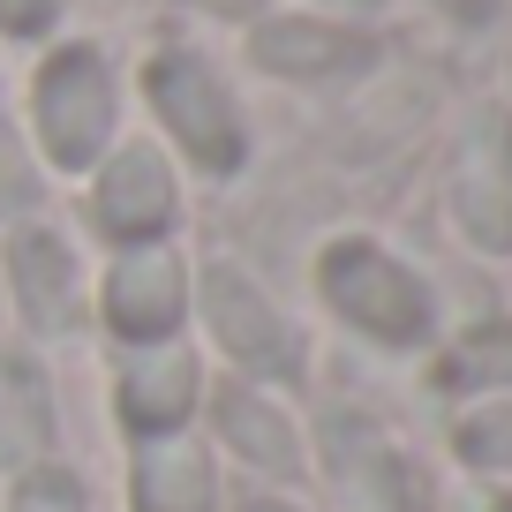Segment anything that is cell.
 Here are the masks:
<instances>
[{"instance_id": "cell-1", "label": "cell", "mask_w": 512, "mask_h": 512, "mask_svg": "<svg viewBox=\"0 0 512 512\" xmlns=\"http://www.w3.org/2000/svg\"><path fill=\"white\" fill-rule=\"evenodd\" d=\"M106 121H113V83L98 68V53H83V46L53 53V68L38 76V128H46L53 159L83 166L98 151V136H106Z\"/></svg>"}, {"instance_id": "cell-2", "label": "cell", "mask_w": 512, "mask_h": 512, "mask_svg": "<svg viewBox=\"0 0 512 512\" xmlns=\"http://www.w3.org/2000/svg\"><path fill=\"white\" fill-rule=\"evenodd\" d=\"M151 106L174 121L181 144H196L211 166H234V106H226V91L211 83V68L196 61V53H159L151 61Z\"/></svg>"}, {"instance_id": "cell-3", "label": "cell", "mask_w": 512, "mask_h": 512, "mask_svg": "<svg viewBox=\"0 0 512 512\" xmlns=\"http://www.w3.org/2000/svg\"><path fill=\"white\" fill-rule=\"evenodd\" d=\"M264 68H287V76H324V68H347L362 46H347L339 31H309V23H279V31L256 38Z\"/></svg>"}, {"instance_id": "cell-4", "label": "cell", "mask_w": 512, "mask_h": 512, "mask_svg": "<svg viewBox=\"0 0 512 512\" xmlns=\"http://www.w3.org/2000/svg\"><path fill=\"white\" fill-rule=\"evenodd\" d=\"M166 211V174L136 151V159H121L113 166V181H106V219L113 226H144V219H159Z\"/></svg>"}, {"instance_id": "cell-5", "label": "cell", "mask_w": 512, "mask_h": 512, "mask_svg": "<svg viewBox=\"0 0 512 512\" xmlns=\"http://www.w3.org/2000/svg\"><path fill=\"white\" fill-rule=\"evenodd\" d=\"M46 23H53V0H0V31L31 38V31H46Z\"/></svg>"}, {"instance_id": "cell-6", "label": "cell", "mask_w": 512, "mask_h": 512, "mask_svg": "<svg viewBox=\"0 0 512 512\" xmlns=\"http://www.w3.org/2000/svg\"><path fill=\"white\" fill-rule=\"evenodd\" d=\"M23 189H31V174H23V151H16V136L0 128V204H23Z\"/></svg>"}, {"instance_id": "cell-7", "label": "cell", "mask_w": 512, "mask_h": 512, "mask_svg": "<svg viewBox=\"0 0 512 512\" xmlns=\"http://www.w3.org/2000/svg\"><path fill=\"white\" fill-rule=\"evenodd\" d=\"M460 23H482V16H497V0H445Z\"/></svg>"}, {"instance_id": "cell-8", "label": "cell", "mask_w": 512, "mask_h": 512, "mask_svg": "<svg viewBox=\"0 0 512 512\" xmlns=\"http://www.w3.org/2000/svg\"><path fill=\"white\" fill-rule=\"evenodd\" d=\"M204 8H249V0H204Z\"/></svg>"}, {"instance_id": "cell-9", "label": "cell", "mask_w": 512, "mask_h": 512, "mask_svg": "<svg viewBox=\"0 0 512 512\" xmlns=\"http://www.w3.org/2000/svg\"><path fill=\"white\" fill-rule=\"evenodd\" d=\"M347 8H377V0H347Z\"/></svg>"}]
</instances>
